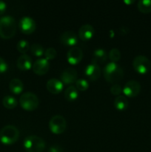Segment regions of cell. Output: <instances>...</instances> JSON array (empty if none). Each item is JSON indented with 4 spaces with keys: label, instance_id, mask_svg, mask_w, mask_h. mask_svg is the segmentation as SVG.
Masks as SVG:
<instances>
[{
    "label": "cell",
    "instance_id": "cell-30",
    "mask_svg": "<svg viewBox=\"0 0 151 152\" xmlns=\"http://www.w3.org/2000/svg\"><path fill=\"white\" fill-rule=\"evenodd\" d=\"M7 68H8V65H7L6 61L3 58L0 57V74H3L5 72Z\"/></svg>",
    "mask_w": 151,
    "mask_h": 152
},
{
    "label": "cell",
    "instance_id": "cell-16",
    "mask_svg": "<svg viewBox=\"0 0 151 152\" xmlns=\"http://www.w3.org/2000/svg\"><path fill=\"white\" fill-rule=\"evenodd\" d=\"M94 34V28L89 24H85L80 27L78 30V37L82 41H88Z\"/></svg>",
    "mask_w": 151,
    "mask_h": 152
},
{
    "label": "cell",
    "instance_id": "cell-10",
    "mask_svg": "<svg viewBox=\"0 0 151 152\" xmlns=\"http://www.w3.org/2000/svg\"><path fill=\"white\" fill-rule=\"evenodd\" d=\"M83 58V52L80 48L74 46L70 48L67 53L68 62L70 65H76L81 62Z\"/></svg>",
    "mask_w": 151,
    "mask_h": 152
},
{
    "label": "cell",
    "instance_id": "cell-8",
    "mask_svg": "<svg viewBox=\"0 0 151 152\" xmlns=\"http://www.w3.org/2000/svg\"><path fill=\"white\" fill-rule=\"evenodd\" d=\"M141 91V85L136 80H130L124 85L122 92L125 96L134 97L139 95Z\"/></svg>",
    "mask_w": 151,
    "mask_h": 152
},
{
    "label": "cell",
    "instance_id": "cell-26",
    "mask_svg": "<svg viewBox=\"0 0 151 152\" xmlns=\"http://www.w3.org/2000/svg\"><path fill=\"white\" fill-rule=\"evenodd\" d=\"M30 51L34 56H41L44 53V48L41 45L35 43V44H33L30 47Z\"/></svg>",
    "mask_w": 151,
    "mask_h": 152
},
{
    "label": "cell",
    "instance_id": "cell-19",
    "mask_svg": "<svg viewBox=\"0 0 151 152\" xmlns=\"http://www.w3.org/2000/svg\"><path fill=\"white\" fill-rule=\"evenodd\" d=\"M107 53L106 50L102 48H97L93 52L92 62L98 65V63H102V62H105L107 60Z\"/></svg>",
    "mask_w": 151,
    "mask_h": 152
},
{
    "label": "cell",
    "instance_id": "cell-13",
    "mask_svg": "<svg viewBox=\"0 0 151 152\" xmlns=\"http://www.w3.org/2000/svg\"><path fill=\"white\" fill-rule=\"evenodd\" d=\"M61 43L66 46H72L74 47L78 42V38L76 34L72 31H66L62 33L59 37Z\"/></svg>",
    "mask_w": 151,
    "mask_h": 152
},
{
    "label": "cell",
    "instance_id": "cell-23",
    "mask_svg": "<svg viewBox=\"0 0 151 152\" xmlns=\"http://www.w3.org/2000/svg\"><path fill=\"white\" fill-rule=\"evenodd\" d=\"M138 9L144 13L151 12V0H140L138 2Z\"/></svg>",
    "mask_w": 151,
    "mask_h": 152
},
{
    "label": "cell",
    "instance_id": "cell-5",
    "mask_svg": "<svg viewBox=\"0 0 151 152\" xmlns=\"http://www.w3.org/2000/svg\"><path fill=\"white\" fill-rule=\"evenodd\" d=\"M19 103L23 109L26 111H33L38 108L39 99L35 94L32 92H25L21 95Z\"/></svg>",
    "mask_w": 151,
    "mask_h": 152
},
{
    "label": "cell",
    "instance_id": "cell-24",
    "mask_svg": "<svg viewBox=\"0 0 151 152\" xmlns=\"http://www.w3.org/2000/svg\"><path fill=\"white\" fill-rule=\"evenodd\" d=\"M16 48H17L18 51L20 52L21 53L25 54V53H26L30 48L29 42L25 39L19 40L17 42V45H16Z\"/></svg>",
    "mask_w": 151,
    "mask_h": 152
},
{
    "label": "cell",
    "instance_id": "cell-9",
    "mask_svg": "<svg viewBox=\"0 0 151 152\" xmlns=\"http://www.w3.org/2000/svg\"><path fill=\"white\" fill-rule=\"evenodd\" d=\"M19 27L23 34H30L35 31L36 22L30 16H23L19 21Z\"/></svg>",
    "mask_w": 151,
    "mask_h": 152
},
{
    "label": "cell",
    "instance_id": "cell-14",
    "mask_svg": "<svg viewBox=\"0 0 151 152\" xmlns=\"http://www.w3.org/2000/svg\"><path fill=\"white\" fill-rule=\"evenodd\" d=\"M84 74L89 80H90L91 81H95V80H98L100 77L101 68L99 66V65L91 62L85 68Z\"/></svg>",
    "mask_w": 151,
    "mask_h": 152
},
{
    "label": "cell",
    "instance_id": "cell-17",
    "mask_svg": "<svg viewBox=\"0 0 151 152\" xmlns=\"http://www.w3.org/2000/svg\"><path fill=\"white\" fill-rule=\"evenodd\" d=\"M16 65L21 71H28L33 66L32 58L28 54H22L16 61Z\"/></svg>",
    "mask_w": 151,
    "mask_h": 152
},
{
    "label": "cell",
    "instance_id": "cell-1",
    "mask_svg": "<svg viewBox=\"0 0 151 152\" xmlns=\"http://www.w3.org/2000/svg\"><path fill=\"white\" fill-rule=\"evenodd\" d=\"M16 32V23L11 16H4L0 18V37L8 39L14 37Z\"/></svg>",
    "mask_w": 151,
    "mask_h": 152
},
{
    "label": "cell",
    "instance_id": "cell-4",
    "mask_svg": "<svg viewBox=\"0 0 151 152\" xmlns=\"http://www.w3.org/2000/svg\"><path fill=\"white\" fill-rule=\"evenodd\" d=\"M23 146L28 152H42L46 146L44 140L36 135H30L24 140Z\"/></svg>",
    "mask_w": 151,
    "mask_h": 152
},
{
    "label": "cell",
    "instance_id": "cell-11",
    "mask_svg": "<svg viewBox=\"0 0 151 152\" xmlns=\"http://www.w3.org/2000/svg\"><path fill=\"white\" fill-rule=\"evenodd\" d=\"M33 71L35 74L38 75H44L47 74L50 68V63L49 61L44 58L38 59L33 64Z\"/></svg>",
    "mask_w": 151,
    "mask_h": 152
},
{
    "label": "cell",
    "instance_id": "cell-2",
    "mask_svg": "<svg viewBox=\"0 0 151 152\" xmlns=\"http://www.w3.org/2000/svg\"><path fill=\"white\" fill-rule=\"evenodd\" d=\"M104 77L107 82L110 83H115L120 81L124 76L122 68L116 62H109L105 66L103 69Z\"/></svg>",
    "mask_w": 151,
    "mask_h": 152
},
{
    "label": "cell",
    "instance_id": "cell-27",
    "mask_svg": "<svg viewBox=\"0 0 151 152\" xmlns=\"http://www.w3.org/2000/svg\"><path fill=\"white\" fill-rule=\"evenodd\" d=\"M76 86L78 91H84L87 90L89 88L88 82L84 79H78L76 82Z\"/></svg>",
    "mask_w": 151,
    "mask_h": 152
},
{
    "label": "cell",
    "instance_id": "cell-33",
    "mask_svg": "<svg viewBox=\"0 0 151 152\" xmlns=\"http://www.w3.org/2000/svg\"><path fill=\"white\" fill-rule=\"evenodd\" d=\"M134 2V1H127V0H125V1H124V3H126V4H132V3H133Z\"/></svg>",
    "mask_w": 151,
    "mask_h": 152
},
{
    "label": "cell",
    "instance_id": "cell-6",
    "mask_svg": "<svg viewBox=\"0 0 151 152\" xmlns=\"http://www.w3.org/2000/svg\"><path fill=\"white\" fill-rule=\"evenodd\" d=\"M67 128V122L64 117L61 115H55L50 118L49 121V129L52 133L60 134L65 132Z\"/></svg>",
    "mask_w": 151,
    "mask_h": 152
},
{
    "label": "cell",
    "instance_id": "cell-28",
    "mask_svg": "<svg viewBox=\"0 0 151 152\" xmlns=\"http://www.w3.org/2000/svg\"><path fill=\"white\" fill-rule=\"evenodd\" d=\"M56 55H57V52H56V49L54 48H48L44 51V56H45L46 59L48 61L54 59L56 58Z\"/></svg>",
    "mask_w": 151,
    "mask_h": 152
},
{
    "label": "cell",
    "instance_id": "cell-18",
    "mask_svg": "<svg viewBox=\"0 0 151 152\" xmlns=\"http://www.w3.org/2000/svg\"><path fill=\"white\" fill-rule=\"evenodd\" d=\"M24 88L23 83L19 79H12L9 83V89L14 94H19L22 92Z\"/></svg>",
    "mask_w": 151,
    "mask_h": 152
},
{
    "label": "cell",
    "instance_id": "cell-15",
    "mask_svg": "<svg viewBox=\"0 0 151 152\" xmlns=\"http://www.w3.org/2000/svg\"><path fill=\"white\" fill-rule=\"evenodd\" d=\"M47 91L53 94H58L63 90L64 84L61 80L58 79H50L46 84Z\"/></svg>",
    "mask_w": 151,
    "mask_h": 152
},
{
    "label": "cell",
    "instance_id": "cell-21",
    "mask_svg": "<svg viewBox=\"0 0 151 152\" xmlns=\"http://www.w3.org/2000/svg\"><path fill=\"white\" fill-rule=\"evenodd\" d=\"M78 91L76 87L73 86H70L65 91V97L69 102H73L78 98Z\"/></svg>",
    "mask_w": 151,
    "mask_h": 152
},
{
    "label": "cell",
    "instance_id": "cell-29",
    "mask_svg": "<svg viewBox=\"0 0 151 152\" xmlns=\"http://www.w3.org/2000/svg\"><path fill=\"white\" fill-rule=\"evenodd\" d=\"M110 93L112 94L113 95H115V96H119L120 94L122 92V88H121V86L119 84H113L110 87Z\"/></svg>",
    "mask_w": 151,
    "mask_h": 152
},
{
    "label": "cell",
    "instance_id": "cell-3",
    "mask_svg": "<svg viewBox=\"0 0 151 152\" xmlns=\"http://www.w3.org/2000/svg\"><path fill=\"white\" fill-rule=\"evenodd\" d=\"M19 131L13 125L4 126L0 131V141L4 145H12L18 140Z\"/></svg>",
    "mask_w": 151,
    "mask_h": 152
},
{
    "label": "cell",
    "instance_id": "cell-32",
    "mask_svg": "<svg viewBox=\"0 0 151 152\" xmlns=\"http://www.w3.org/2000/svg\"><path fill=\"white\" fill-rule=\"evenodd\" d=\"M7 9V4L4 1L0 0V15L3 14Z\"/></svg>",
    "mask_w": 151,
    "mask_h": 152
},
{
    "label": "cell",
    "instance_id": "cell-22",
    "mask_svg": "<svg viewBox=\"0 0 151 152\" xmlns=\"http://www.w3.org/2000/svg\"><path fill=\"white\" fill-rule=\"evenodd\" d=\"M2 104L4 108H7V109H13V108H16L18 102L14 96L7 95V96H4V98H3Z\"/></svg>",
    "mask_w": 151,
    "mask_h": 152
},
{
    "label": "cell",
    "instance_id": "cell-31",
    "mask_svg": "<svg viewBox=\"0 0 151 152\" xmlns=\"http://www.w3.org/2000/svg\"><path fill=\"white\" fill-rule=\"evenodd\" d=\"M48 152H63V149L60 145H53L49 148Z\"/></svg>",
    "mask_w": 151,
    "mask_h": 152
},
{
    "label": "cell",
    "instance_id": "cell-25",
    "mask_svg": "<svg viewBox=\"0 0 151 152\" xmlns=\"http://www.w3.org/2000/svg\"><path fill=\"white\" fill-rule=\"evenodd\" d=\"M121 52L118 50V48H114L111 49L110 50L109 53H108V57L110 59V61L112 62H116L121 59Z\"/></svg>",
    "mask_w": 151,
    "mask_h": 152
},
{
    "label": "cell",
    "instance_id": "cell-20",
    "mask_svg": "<svg viewBox=\"0 0 151 152\" xmlns=\"http://www.w3.org/2000/svg\"><path fill=\"white\" fill-rule=\"evenodd\" d=\"M129 105L128 100L127 98L122 95L116 96L114 100V106L118 111H124L127 109Z\"/></svg>",
    "mask_w": 151,
    "mask_h": 152
},
{
    "label": "cell",
    "instance_id": "cell-34",
    "mask_svg": "<svg viewBox=\"0 0 151 152\" xmlns=\"http://www.w3.org/2000/svg\"><path fill=\"white\" fill-rule=\"evenodd\" d=\"M150 137H151V134H150Z\"/></svg>",
    "mask_w": 151,
    "mask_h": 152
},
{
    "label": "cell",
    "instance_id": "cell-12",
    "mask_svg": "<svg viewBox=\"0 0 151 152\" xmlns=\"http://www.w3.org/2000/svg\"><path fill=\"white\" fill-rule=\"evenodd\" d=\"M61 81L65 85L73 84L77 80V71L73 68H68L64 70L60 75Z\"/></svg>",
    "mask_w": 151,
    "mask_h": 152
},
{
    "label": "cell",
    "instance_id": "cell-7",
    "mask_svg": "<svg viewBox=\"0 0 151 152\" xmlns=\"http://www.w3.org/2000/svg\"><path fill=\"white\" fill-rule=\"evenodd\" d=\"M133 67L136 72L141 74H144L150 69L151 62L147 56L139 55L133 59Z\"/></svg>",
    "mask_w": 151,
    "mask_h": 152
}]
</instances>
